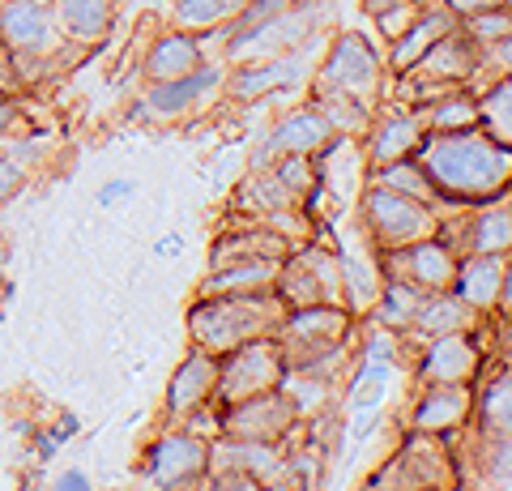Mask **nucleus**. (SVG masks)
I'll return each instance as SVG.
<instances>
[{
  "instance_id": "obj_33",
  "label": "nucleus",
  "mask_w": 512,
  "mask_h": 491,
  "mask_svg": "<svg viewBox=\"0 0 512 491\" xmlns=\"http://www.w3.org/2000/svg\"><path fill=\"white\" fill-rule=\"evenodd\" d=\"M389 380H393V363L363 359V363H359V372L350 376L346 410H350V415H363V410H380L384 398H389Z\"/></svg>"
},
{
  "instance_id": "obj_48",
  "label": "nucleus",
  "mask_w": 512,
  "mask_h": 491,
  "mask_svg": "<svg viewBox=\"0 0 512 491\" xmlns=\"http://www.w3.org/2000/svg\"><path fill=\"white\" fill-rule=\"evenodd\" d=\"M22 491H39V487L35 483H22Z\"/></svg>"
},
{
  "instance_id": "obj_6",
  "label": "nucleus",
  "mask_w": 512,
  "mask_h": 491,
  "mask_svg": "<svg viewBox=\"0 0 512 491\" xmlns=\"http://www.w3.org/2000/svg\"><path fill=\"white\" fill-rule=\"evenodd\" d=\"M286 372L282 363V346L278 338H252L235 351L218 355V380H214V406H231V402H244L256 398V393H269L278 389V380Z\"/></svg>"
},
{
  "instance_id": "obj_35",
  "label": "nucleus",
  "mask_w": 512,
  "mask_h": 491,
  "mask_svg": "<svg viewBox=\"0 0 512 491\" xmlns=\"http://www.w3.org/2000/svg\"><path fill=\"white\" fill-rule=\"evenodd\" d=\"M508 368L495 372V380L487 385V393L478 398V423H483L487 436H508L512 427V402H508Z\"/></svg>"
},
{
  "instance_id": "obj_38",
  "label": "nucleus",
  "mask_w": 512,
  "mask_h": 491,
  "mask_svg": "<svg viewBox=\"0 0 512 491\" xmlns=\"http://www.w3.org/2000/svg\"><path fill=\"white\" fill-rule=\"evenodd\" d=\"M22 188H26V167L18 163V158L5 154V158H0V205L13 201Z\"/></svg>"
},
{
  "instance_id": "obj_14",
  "label": "nucleus",
  "mask_w": 512,
  "mask_h": 491,
  "mask_svg": "<svg viewBox=\"0 0 512 491\" xmlns=\"http://www.w3.org/2000/svg\"><path fill=\"white\" fill-rule=\"evenodd\" d=\"M333 141V129H329V120L325 112L308 99V103H299L295 112H286L274 129L265 133V141L252 150V167H269L274 158L282 154H320Z\"/></svg>"
},
{
  "instance_id": "obj_18",
  "label": "nucleus",
  "mask_w": 512,
  "mask_h": 491,
  "mask_svg": "<svg viewBox=\"0 0 512 491\" xmlns=\"http://www.w3.org/2000/svg\"><path fill=\"white\" fill-rule=\"evenodd\" d=\"M478 368H483V355H478L470 329L423 342V355H419L423 385H470L478 376Z\"/></svg>"
},
{
  "instance_id": "obj_24",
  "label": "nucleus",
  "mask_w": 512,
  "mask_h": 491,
  "mask_svg": "<svg viewBox=\"0 0 512 491\" xmlns=\"http://www.w3.org/2000/svg\"><path fill=\"white\" fill-rule=\"evenodd\" d=\"M205 60V43L201 35H188V30H163L150 47L146 60H141V77L150 82H171V77H184L188 69H197Z\"/></svg>"
},
{
  "instance_id": "obj_46",
  "label": "nucleus",
  "mask_w": 512,
  "mask_h": 491,
  "mask_svg": "<svg viewBox=\"0 0 512 491\" xmlns=\"http://www.w3.org/2000/svg\"><path fill=\"white\" fill-rule=\"evenodd\" d=\"M295 5H325V0H295Z\"/></svg>"
},
{
  "instance_id": "obj_28",
  "label": "nucleus",
  "mask_w": 512,
  "mask_h": 491,
  "mask_svg": "<svg viewBox=\"0 0 512 491\" xmlns=\"http://www.w3.org/2000/svg\"><path fill=\"white\" fill-rule=\"evenodd\" d=\"M295 197L282 188V180L274 176L269 167H252V176L235 188V210H244L252 218H278V214H291L295 210Z\"/></svg>"
},
{
  "instance_id": "obj_44",
  "label": "nucleus",
  "mask_w": 512,
  "mask_h": 491,
  "mask_svg": "<svg viewBox=\"0 0 512 491\" xmlns=\"http://www.w3.org/2000/svg\"><path fill=\"white\" fill-rule=\"evenodd\" d=\"M35 445H39V462H52V457H56V449H60L52 432H39V436H35Z\"/></svg>"
},
{
  "instance_id": "obj_1",
  "label": "nucleus",
  "mask_w": 512,
  "mask_h": 491,
  "mask_svg": "<svg viewBox=\"0 0 512 491\" xmlns=\"http://www.w3.org/2000/svg\"><path fill=\"white\" fill-rule=\"evenodd\" d=\"M414 158L423 163L436 197L448 205H487L495 197H508L512 154L483 129L427 133Z\"/></svg>"
},
{
  "instance_id": "obj_9",
  "label": "nucleus",
  "mask_w": 512,
  "mask_h": 491,
  "mask_svg": "<svg viewBox=\"0 0 512 491\" xmlns=\"http://www.w3.org/2000/svg\"><path fill=\"white\" fill-rule=\"evenodd\" d=\"M60 47L52 0H0V52L9 56L13 73L18 65H43Z\"/></svg>"
},
{
  "instance_id": "obj_41",
  "label": "nucleus",
  "mask_w": 512,
  "mask_h": 491,
  "mask_svg": "<svg viewBox=\"0 0 512 491\" xmlns=\"http://www.w3.org/2000/svg\"><path fill=\"white\" fill-rule=\"evenodd\" d=\"M440 5L461 22V18H474V13H487V9H504L508 0H440Z\"/></svg>"
},
{
  "instance_id": "obj_39",
  "label": "nucleus",
  "mask_w": 512,
  "mask_h": 491,
  "mask_svg": "<svg viewBox=\"0 0 512 491\" xmlns=\"http://www.w3.org/2000/svg\"><path fill=\"white\" fill-rule=\"evenodd\" d=\"M397 351H402V342H397L393 329H372V334H367V351H363V359L393 363V359H397Z\"/></svg>"
},
{
  "instance_id": "obj_22",
  "label": "nucleus",
  "mask_w": 512,
  "mask_h": 491,
  "mask_svg": "<svg viewBox=\"0 0 512 491\" xmlns=\"http://www.w3.org/2000/svg\"><path fill=\"white\" fill-rule=\"evenodd\" d=\"M474 410V398H470V385H427L414 402V415H410V427L419 436H448L457 427H466Z\"/></svg>"
},
{
  "instance_id": "obj_2",
  "label": "nucleus",
  "mask_w": 512,
  "mask_h": 491,
  "mask_svg": "<svg viewBox=\"0 0 512 491\" xmlns=\"http://www.w3.org/2000/svg\"><path fill=\"white\" fill-rule=\"evenodd\" d=\"M286 304L278 291H248V295H197V308L188 312L192 346L210 355H227L252 338L278 334Z\"/></svg>"
},
{
  "instance_id": "obj_16",
  "label": "nucleus",
  "mask_w": 512,
  "mask_h": 491,
  "mask_svg": "<svg viewBox=\"0 0 512 491\" xmlns=\"http://www.w3.org/2000/svg\"><path fill=\"white\" fill-rule=\"evenodd\" d=\"M410 73L427 77V82H440V86H470L474 77L483 73V47H478L461 26H453L448 35H440L427 47V56Z\"/></svg>"
},
{
  "instance_id": "obj_30",
  "label": "nucleus",
  "mask_w": 512,
  "mask_h": 491,
  "mask_svg": "<svg viewBox=\"0 0 512 491\" xmlns=\"http://www.w3.org/2000/svg\"><path fill=\"white\" fill-rule=\"evenodd\" d=\"M423 287H414V282L406 278H384L380 282V295H376V321L380 329H393V334H406L410 321H414V312H419L423 304Z\"/></svg>"
},
{
  "instance_id": "obj_34",
  "label": "nucleus",
  "mask_w": 512,
  "mask_h": 491,
  "mask_svg": "<svg viewBox=\"0 0 512 491\" xmlns=\"http://www.w3.org/2000/svg\"><path fill=\"white\" fill-rule=\"evenodd\" d=\"M372 184L380 188H393V193H402V197H414V201H423V205H436V188H431L427 180V171L419 158H397V163H384V167H372Z\"/></svg>"
},
{
  "instance_id": "obj_36",
  "label": "nucleus",
  "mask_w": 512,
  "mask_h": 491,
  "mask_svg": "<svg viewBox=\"0 0 512 491\" xmlns=\"http://www.w3.org/2000/svg\"><path fill=\"white\" fill-rule=\"evenodd\" d=\"M466 35L478 43V47H487V43H500L512 35V18H508V5L504 9H487V13H474V18H461L457 22Z\"/></svg>"
},
{
  "instance_id": "obj_47",
  "label": "nucleus",
  "mask_w": 512,
  "mask_h": 491,
  "mask_svg": "<svg viewBox=\"0 0 512 491\" xmlns=\"http://www.w3.org/2000/svg\"><path fill=\"white\" fill-rule=\"evenodd\" d=\"M0 269H5V240H0Z\"/></svg>"
},
{
  "instance_id": "obj_10",
  "label": "nucleus",
  "mask_w": 512,
  "mask_h": 491,
  "mask_svg": "<svg viewBox=\"0 0 512 491\" xmlns=\"http://www.w3.org/2000/svg\"><path fill=\"white\" fill-rule=\"evenodd\" d=\"M316 43H320V35H312L308 43H299V47H291V52H282V56L231 65L222 90H227L235 103H261V99H274V94H282V90H299L303 82H308V52Z\"/></svg>"
},
{
  "instance_id": "obj_31",
  "label": "nucleus",
  "mask_w": 512,
  "mask_h": 491,
  "mask_svg": "<svg viewBox=\"0 0 512 491\" xmlns=\"http://www.w3.org/2000/svg\"><path fill=\"white\" fill-rule=\"evenodd\" d=\"M244 5L248 0H171V22L188 35H210V30L235 22V13Z\"/></svg>"
},
{
  "instance_id": "obj_37",
  "label": "nucleus",
  "mask_w": 512,
  "mask_h": 491,
  "mask_svg": "<svg viewBox=\"0 0 512 491\" xmlns=\"http://www.w3.org/2000/svg\"><path fill=\"white\" fill-rule=\"evenodd\" d=\"M419 5H423V0H397L393 9L376 13L372 22L380 26V35H384V39H397V35H402V30L414 22V13H419Z\"/></svg>"
},
{
  "instance_id": "obj_25",
  "label": "nucleus",
  "mask_w": 512,
  "mask_h": 491,
  "mask_svg": "<svg viewBox=\"0 0 512 491\" xmlns=\"http://www.w3.org/2000/svg\"><path fill=\"white\" fill-rule=\"evenodd\" d=\"M278 265L274 257H235L210 265V274L201 282V295H248V291H274L278 282Z\"/></svg>"
},
{
  "instance_id": "obj_3",
  "label": "nucleus",
  "mask_w": 512,
  "mask_h": 491,
  "mask_svg": "<svg viewBox=\"0 0 512 491\" xmlns=\"http://www.w3.org/2000/svg\"><path fill=\"white\" fill-rule=\"evenodd\" d=\"M380 86H384V56L376 52V43L359 35V30L333 35L325 60L312 73V99L342 94V99H359L367 107H376Z\"/></svg>"
},
{
  "instance_id": "obj_15",
  "label": "nucleus",
  "mask_w": 512,
  "mask_h": 491,
  "mask_svg": "<svg viewBox=\"0 0 512 491\" xmlns=\"http://www.w3.org/2000/svg\"><path fill=\"white\" fill-rule=\"evenodd\" d=\"M448 291L474 312H491L495 304L508 308V252H466V257H457V274L448 282Z\"/></svg>"
},
{
  "instance_id": "obj_11",
  "label": "nucleus",
  "mask_w": 512,
  "mask_h": 491,
  "mask_svg": "<svg viewBox=\"0 0 512 491\" xmlns=\"http://www.w3.org/2000/svg\"><path fill=\"white\" fill-rule=\"evenodd\" d=\"M274 291L286 308H308V304H342V269L338 252L325 248H303L291 252V261L278 265Z\"/></svg>"
},
{
  "instance_id": "obj_43",
  "label": "nucleus",
  "mask_w": 512,
  "mask_h": 491,
  "mask_svg": "<svg viewBox=\"0 0 512 491\" xmlns=\"http://www.w3.org/2000/svg\"><path fill=\"white\" fill-rule=\"evenodd\" d=\"M184 252V235H163V240H154V257H180Z\"/></svg>"
},
{
  "instance_id": "obj_17",
  "label": "nucleus",
  "mask_w": 512,
  "mask_h": 491,
  "mask_svg": "<svg viewBox=\"0 0 512 491\" xmlns=\"http://www.w3.org/2000/svg\"><path fill=\"white\" fill-rule=\"evenodd\" d=\"M384 261H389L393 278H406L423 291H448V282H453V274H457V252L448 244H440L436 235L384 252Z\"/></svg>"
},
{
  "instance_id": "obj_27",
  "label": "nucleus",
  "mask_w": 512,
  "mask_h": 491,
  "mask_svg": "<svg viewBox=\"0 0 512 491\" xmlns=\"http://www.w3.org/2000/svg\"><path fill=\"white\" fill-rule=\"evenodd\" d=\"M427 133H461V129H478V94L470 86H453L436 94L431 103L414 107Z\"/></svg>"
},
{
  "instance_id": "obj_4",
  "label": "nucleus",
  "mask_w": 512,
  "mask_h": 491,
  "mask_svg": "<svg viewBox=\"0 0 512 491\" xmlns=\"http://www.w3.org/2000/svg\"><path fill=\"white\" fill-rule=\"evenodd\" d=\"M320 18H325V5H295L291 0L274 18L227 30V35H222V60H227V65H248V60L282 56V52H291V47L308 43L312 35H320Z\"/></svg>"
},
{
  "instance_id": "obj_40",
  "label": "nucleus",
  "mask_w": 512,
  "mask_h": 491,
  "mask_svg": "<svg viewBox=\"0 0 512 491\" xmlns=\"http://www.w3.org/2000/svg\"><path fill=\"white\" fill-rule=\"evenodd\" d=\"M133 188H137V180H128V176H120V180H107L99 193H94V201H99V210H111L116 201H124V197H133Z\"/></svg>"
},
{
  "instance_id": "obj_8",
  "label": "nucleus",
  "mask_w": 512,
  "mask_h": 491,
  "mask_svg": "<svg viewBox=\"0 0 512 491\" xmlns=\"http://www.w3.org/2000/svg\"><path fill=\"white\" fill-rule=\"evenodd\" d=\"M141 474L154 491H201L205 474H210V440L192 427L158 436L141 457Z\"/></svg>"
},
{
  "instance_id": "obj_5",
  "label": "nucleus",
  "mask_w": 512,
  "mask_h": 491,
  "mask_svg": "<svg viewBox=\"0 0 512 491\" xmlns=\"http://www.w3.org/2000/svg\"><path fill=\"white\" fill-rule=\"evenodd\" d=\"M359 214H363V231L380 252H393V248H406L414 240H427L436 235L440 218L431 205L414 201V197H402L393 188H380L372 184L359 201Z\"/></svg>"
},
{
  "instance_id": "obj_20",
  "label": "nucleus",
  "mask_w": 512,
  "mask_h": 491,
  "mask_svg": "<svg viewBox=\"0 0 512 491\" xmlns=\"http://www.w3.org/2000/svg\"><path fill=\"white\" fill-rule=\"evenodd\" d=\"M457 26V18L448 13L440 0L431 5V0H423L419 5V13H414V22L402 30L397 39H389V56H384V73H393V77H402V73H410L419 60L427 56V47L436 43L440 35H448V30Z\"/></svg>"
},
{
  "instance_id": "obj_19",
  "label": "nucleus",
  "mask_w": 512,
  "mask_h": 491,
  "mask_svg": "<svg viewBox=\"0 0 512 491\" xmlns=\"http://www.w3.org/2000/svg\"><path fill=\"white\" fill-rule=\"evenodd\" d=\"M214 380H218V355L192 346L188 359L175 368L171 385H167V419L184 423L188 415H197L201 406L214 402Z\"/></svg>"
},
{
  "instance_id": "obj_7",
  "label": "nucleus",
  "mask_w": 512,
  "mask_h": 491,
  "mask_svg": "<svg viewBox=\"0 0 512 491\" xmlns=\"http://www.w3.org/2000/svg\"><path fill=\"white\" fill-rule=\"evenodd\" d=\"M274 338L282 346V363H286V368H299L303 359L346 346V338H350V308H342V304L286 308Z\"/></svg>"
},
{
  "instance_id": "obj_45",
  "label": "nucleus",
  "mask_w": 512,
  "mask_h": 491,
  "mask_svg": "<svg viewBox=\"0 0 512 491\" xmlns=\"http://www.w3.org/2000/svg\"><path fill=\"white\" fill-rule=\"evenodd\" d=\"M397 0H363V13L367 18H376V13H384V9H393Z\"/></svg>"
},
{
  "instance_id": "obj_12",
  "label": "nucleus",
  "mask_w": 512,
  "mask_h": 491,
  "mask_svg": "<svg viewBox=\"0 0 512 491\" xmlns=\"http://www.w3.org/2000/svg\"><path fill=\"white\" fill-rule=\"evenodd\" d=\"M227 82V60H210L205 56L197 69H188L184 77L171 82H150L146 94L137 103V116L146 120H184L188 112H197L201 103H210L214 94Z\"/></svg>"
},
{
  "instance_id": "obj_13",
  "label": "nucleus",
  "mask_w": 512,
  "mask_h": 491,
  "mask_svg": "<svg viewBox=\"0 0 512 491\" xmlns=\"http://www.w3.org/2000/svg\"><path fill=\"white\" fill-rule=\"evenodd\" d=\"M295 406L286 402L282 389L256 393V398L231 402L218 410V432L235 440H282L295 427Z\"/></svg>"
},
{
  "instance_id": "obj_21",
  "label": "nucleus",
  "mask_w": 512,
  "mask_h": 491,
  "mask_svg": "<svg viewBox=\"0 0 512 491\" xmlns=\"http://www.w3.org/2000/svg\"><path fill=\"white\" fill-rule=\"evenodd\" d=\"M367 163L372 167H384V163H397V158H410L419 150V141L427 137L423 120L414 107H393V112L384 116H372L367 124Z\"/></svg>"
},
{
  "instance_id": "obj_26",
  "label": "nucleus",
  "mask_w": 512,
  "mask_h": 491,
  "mask_svg": "<svg viewBox=\"0 0 512 491\" xmlns=\"http://www.w3.org/2000/svg\"><path fill=\"white\" fill-rule=\"evenodd\" d=\"M474 308L461 304L453 291H427L419 312H414V321L406 334L414 342H431V338H444V334H461V329H474Z\"/></svg>"
},
{
  "instance_id": "obj_23",
  "label": "nucleus",
  "mask_w": 512,
  "mask_h": 491,
  "mask_svg": "<svg viewBox=\"0 0 512 491\" xmlns=\"http://www.w3.org/2000/svg\"><path fill=\"white\" fill-rule=\"evenodd\" d=\"M52 22L64 43L94 47L116 26V0H52Z\"/></svg>"
},
{
  "instance_id": "obj_29",
  "label": "nucleus",
  "mask_w": 512,
  "mask_h": 491,
  "mask_svg": "<svg viewBox=\"0 0 512 491\" xmlns=\"http://www.w3.org/2000/svg\"><path fill=\"white\" fill-rule=\"evenodd\" d=\"M235 257H291V244L286 235L274 231V227H244V231H231L227 240H218L214 252H210V265H222V261H235Z\"/></svg>"
},
{
  "instance_id": "obj_42",
  "label": "nucleus",
  "mask_w": 512,
  "mask_h": 491,
  "mask_svg": "<svg viewBox=\"0 0 512 491\" xmlns=\"http://www.w3.org/2000/svg\"><path fill=\"white\" fill-rule=\"evenodd\" d=\"M47 491H94L90 487V474L77 470V466H64L52 483H47Z\"/></svg>"
},
{
  "instance_id": "obj_32",
  "label": "nucleus",
  "mask_w": 512,
  "mask_h": 491,
  "mask_svg": "<svg viewBox=\"0 0 512 491\" xmlns=\"http://www.w3.org/2000/svg\"><path fill=\"white\" fill-rule=\"evenodd\" d=\"M478 129L487 137H495L500 146L512 141V82H508V73L491 77L487 90L478 94Z\"/></svg>"
}]
</instances>
